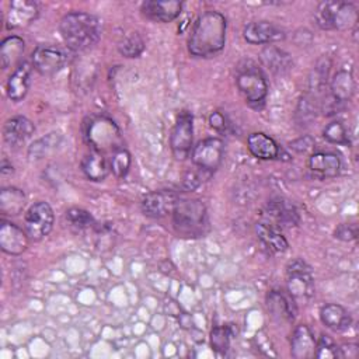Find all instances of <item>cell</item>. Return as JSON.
Listing matches in <instances>:
<instances>
[{"label": "cell", "instance_id": "22", "mask_svg": "<svg viewBox=\"0 0 359 359\" xmlns=\"http://www.w3.org/2000/svg\"><path fill=\"white\" fill-rule=\"evenodd\" d=\"M259 60L264 67L278 76L287 73L293 66L292 56L286 50L275 45H266L265 48H262V50L259 52Z\"/></svg>", "mask_w": 359, "mask_h": 359}, {"label": "cell", "instance_id": "16", "mask_svg": "<svg viewBox=\"0 0 359 359\" xmlns=\"http://www.w3.org/2000/svg\"><path fill=\"white\" fill-rule=\"evenodd\" d=\"M35 132V125L31 119L22 115L13 116L6 121L3 128V139L11 147L17 149L22 146Z\"/></svg>", "mask_w": 359, "mask_h": 359}, {"label": "cell", "instance_id": "35", "mask_svg": "<svg viewBox=\"0 0 359 359\" xmlns=\"http://www.w3.org/2000/svg\"><path fill=\"white\" fill-rule=\"evenodd\" d=\"M323 137L334 144H348V130L341 121H332L323 129Z\"/></svg>", "mask_w": 359, "mask_h": 359}, {"label": "cell", "instance_id": "24", "mask_svg": "<svg viewBox=\"0 0 359 359\" xmlns=\"http://www.w3.org/2000/svg\"><path fill=\"white\" fill-rule=\"evenodd\" d=\"M309 168L323 178L337 177L341 170V158L332 151H316L309 157Z\"/></svg>", "mask_w": 359, "mask_h": 359}, {"label": "cell", "instance_id": "32", "mask_svg": "<svg viewBox=\"0 0 359 359\" xmlns=\"http://www.w3.org/2000/svg\"><path fill=\"white\" fill-rule=\"evenodd\" d=\"M66 220L76 230H91L97 226L93 215L81 208H70L66 210Z\"/></svg>", "mask_w": 359, "mask_h": 359}, {"label": "cell", "instance_id": "1", "mask_svg": "<svg viewBox=\"0 0 359 359\" xmlns=\"http://www.w3.org/2000/svg\"><path fill=\"white\" fill-rule=\"evenodd\" d=\"M227 22L222 13L208 10L202 13L191 29L188 52L198 57H210L219 53L226 43Z\"/></svg>", "mask_w": 359, "mask_h": 359}, {"label": "cell", "instance_id": "8", "mask_svg": "<svg viewBox=\"0 0 359 359\" xmlns=\"http://www.w3.org/2000/svg\"><path fill=\"white\" fill-rule=\"evenodd\" d=\"M87 139L91 149L102 153L104 149H111L115 151L121 146V133L118 126L108 118H97L88 123Z\"/></svg>", "mask_w": 359, "mask_h": 359}, {"label": "cell", "instance_id": "29", "mask_svg": "<svg viewBox=\"0 0 359 359\" xmlns=\"http://www.w3.org/2000/svg\"><path fill=\"white\" fill-rule=\"evenodd\" d=\"M25 194L17 187H6L0 191V212L8 216H17L25 206Z\"/></svg>", "mask_w": 359, "mask_h": 359}, {"label": "cell", "instance_id": "19", "mask_svg": "<svg viewBox=\"0 0 359 359\" xmlns=\"http://www.w3.org/2000/svg\"><path fill=\"white\" fill-rule=\"evenodd\" d=\"M31 72H32L31 65L28 62H22L10 74L7 80L6 91H7V97L11 101L18 102L27 95L31 84Z\"/></svg>", "mask_w": 359, "mask_h": 359}, {"label": "cell", "instance_id": "18", "mask_svg": "<svg viewBox=\"0 0 359 359\" xmlns=\"http://www.w3.org/2000/svg\"><path fill=\"white\" fill-rule=\"evenodd\" d=\"M182 10V3L178 0H167V1H157L149 0L142 3L140 11L142 14L156 22H171L175 20Z\"/></svg>", "mask_w": 359, "mask_h": 359}, {"label": "cell", "instance_id": "34", "mask_svg": "<svg viewBox=\"0 0 359 359\" xmlns=\"http://www.w3.org/2000/svg\"><path fill=\"white\" fill-rule=\"evenodd\" d=\"M132 164L130 153L125 147H119L112 153V157L109 160V168L112 174L116 178H123L129 172Z\"/></svg>", "mask_w": 359, "mask_h": 359}, {"label": "cell", "instance_id": "12", "mask_svg": "<svg viewBox=\"0 0 359 359\" xmlns=\"http://www.w3.org/2000/svg\"><path fill=\"white\" fill-rule=\"evenodd\" d=\"M265 216L269 220V224L280 229V227H294L300 222L299 212L296 206L285 199V198H273L271 199L264 210Z\"/></svg>", "mask_w": 359, "mask_h": 359}, {"label": "cell", "instance_id": "17", "mask_svg": "<svg viewBox=\"0 0 359 359\" xmlns=\"http://www.w3.org/2000/svg\"><path fill=\"white\" fill-rule=\"evenodd\" d=\"M38 6L29 0H13L6 14V25L8 29L25 28L38 17Z\"/></svg>", "mask_w": 359, "mask_h": 359}, {"label": "cell", "instance_id": "40", "mask_svg": "<svg viewBox=\"0 0 359 359\" xmlns=\"http://www.w3.org/2000/svg\"><path fill=\"white\" fill-rule=\"evenodd\" d=\"M314 146V139L311 136H302L293 142L289 143V147L297 153H306Z\"/></svg>", "mask_w": 359, "mask_h": 359}, {"label": "cell", "instance_id": "30", "mask_svg": "<svg viewBox=\"0 0 359 359\" xmlns=\"http://www.w3.org/2000/svg\"><path fill=\"white\" fill-rule=\"evenodd\" d=\"M24 48H25V42L21 36L11 35V36L4 38L1 41V45H0V65H1V69L6 70L11 65H14L20 59V56L22 55Z\"/></svg>", "mask_w": 359, "mask_h": 359}, {"label": "cell", "instance_id": "42", "mask_svg": "<svg viewBox=\"0 0 359 359\" xmlns=\"http://www.w3.org/2000/svg\"><path fill=\"white\" fill-rule=\"evenodd\" d=\"M182 184H184V187H185L187 189L194 191L195 188H198V187L201 185V180H199V177H198L195 172L188 171V172L185 174V177H184Z\"/></svg>", "mask_w": 359, "mask_h": 359}, {"label": "cell", "instance_id": "5", "mask_svg": "<svg viewBox=\"0 0 359 359\" xmlns=\"http://www.w3.org/2000/svg\"><path fill=\"white\" fill-rule=\"evenodd\" d=\"M314 18L321 29H349L358 22V8L348 1H323L317 6Z\"/></svg>", "mask_w": 359, "mask_h": 359}, {"label": "cell", "instance_id": "38", "mask_svg": "<svg viewBox=\"0 0 359 359\" xmlns=\"http://www.w3.org/2000/svg\"><path fill=\"white\" fill-rule=\"evenodd\" d=\"M334 237L346 243L353 241L358 237V227L355 223H342L335 229Z\"/></svg>", "mask_w": 359, "mask_h": 359}, {"label": "cell", "instance_id": "3", "mask_svg": "<svg viewBox=\"0 0 359 359\" xmlns=\"http://www.w3.org/2000/svg\"><path fill=\"white\" fill-rule=\"evenodd\" d=\"M175 231L182 237H201L208 230V210L199 199H178L172 210Z\"/></svg>", "mask_w": 359, "mask_h": 359}, {"label": "cell", "instance_id": "26", "mask_svg": "<svg viewBox=\"0 0 359 359\" xmlns=\"http://www.w3.org/2000/svg\"><path fill=\"white\" fill-rule=\"evenodd\" d=\"M255 233L268 251L273 254H283L285 251H287L289 243L278 227L266 222H261L255 224Z\"/></svg>", "mask_w": 359, "mask_h": 359}, {"label": "cell", "instance_id": "2", "mask_svg": "<svg viewBox=\"0 0 359 359\" xmlns=\"http://www.w3.org/2000/svg\"><path fill=\"white\" fill-rule=\"evenodd\" d=\"M59 31L69 49L81 52L93 48L100 41L101 22L94 14L72 11L60 20Z\"/></svg>", "mask_w": 359, "mask_h": 359}, {"label": "cell", "instance_id": "28", "mask_svg": "<svg viewBox=\"0 0 359 359\" xmlns=\"http://www.w3.org/2000/svg\"><path fill=\"white\" fill-rule=\"evenodd\" d=\"M331 97L339 104L349 101L355 93V79L348 70H338L330 83Z\"/></svg>", "mask_w": 359, "mask_h": 359}, {"label": "cell", "instance_id": "6", "mask_svg": "<svg viewBox=\"0 0 359 359\" xmlns=\"http://www.w3.org/2000/svg\"><path fill=\"white\" fill-rule=\"evenodd\" d=\"M286 286L293 300L307 302L314 294V276L311 266L303 259H293L286 266Z\"/></svg>", "mask_w": 359, "mask_h": 359}, {"label": "cell", "instance_id": "15", "mask_svg": "<svg viewBox=\"0 0 359 359\" xmlns=\"http://www.w3.org/2000/svg\"><path fill=\"white\" fill-rule=\"evenodd\" d=\"M28 234L17 224L1 220L0 224V248L8 255H20L28 247Z\"/></svg>", "mask_w": 359, "mask_h": 359}, {"label": "cell", "instance_id": "31", "mask_svg": "<svg viewBox=\"0 0 359 359\" xmlns=\"http://www.w3.org/2000/svg\"><path fill=\"white\" fill-rule=\"evenodd\" d=\"M62 142V136L56 132L48 133L46 136L35 140L29 147H28V157L29 160H41L50 153H53Z\"/></svg>", "mask_w": 359, "mask_h": 359}, {"label": "cell", "instance_id": "9", "mask_svg": "<svg viewBox=\"0 0 359 359\" xmlns=\"http://www.w3.org/2000/svg\"><path fill=\"white\" fill-rule=\"evenodd\" d=\"M194 140V118L188 111L178 114L175 125L170 136V147L177 160H185L192 150Z\"/></svg>", "mask_w": 359, "mask_h": 359}, {"label": "cell", "instance_id": "7", "mask_svg": "<svg viewBox=\"0 0 359 359\" xmlns=\"http://www.w3.org/2000/svg\"><path fill=\"white\" fill-rule=\"evenodd\" d=\"M55 215L50 205L45 201H38L31 205L24 217V230L29 240L41 241L45 238L53 227Z\"/></svg>", "mask_w": 359, "mask_h": 359}, {"label": "cell", "instance_id": "20", "mask_svg": "<svg viewBox=\"0 0 359 359\" xmlns=\"http://www.w3.org/2000/svg\"><path fill=\"white\" fill-rule=\"evenodd\" d=\"M247 149L254 157L261 160H275L280 158L282 156V149L278 146V143L262 132H254L248 135Z\"/></svg>", "mask_w": 359, "mask_h": 359}, {"label": "cell", "instance_id": "27", "mask_svg": "<svg viewBox=\"0 0 359 359\" xmlns=\"http://www.w3.org/2000/svg\"><path fill=\"white\" fill-rule=\"evenodd\" d=\"M320 320L327 328L338 332L348 330L352 324V318L346 309L337 303L324 304L320 309Z\"/></svg>", "mask_w": 359, "mask_h": 359}, {"label": "cell", "instance_id": "25", "mask_svg": "<svg viewBox=\"0 0 359 359\" xmlns=\"http://www.w3.org/2000/svg\"><path fill=\"white\" fill-rule=\"evenodd\" d=\"M80 167H81L83 174L90 181H94V182L104 181L111 171L109 163L107 161L105 156L95 149H91L87 154H84V157L80 163Z\"/></svg>", "mask_w": 359, "mask_h": 359}, {"label": "cell", "instance_id": "11", "mask_svg": "<svg viewBox=\"0 0 359 359\" xmlns=\"http://www.w3.org/2000/svg\"><path fill=\"white\" fill-rule=\"evenodd\" d=\"M180 196L177 192L170 189H160L149 192L142 199V210L146 216L153 219H161L171 215Z\"/></svg>", "mask_w": 359, "mask_h": 359}, {"label": "cell", "instance_id": "36", "mask_svg": "<svg viewBox=\"0 0 359 359\" xmlns=\"http://www.w3.org/2000/svg\"><path fill=\"white\" fill-rule=\"evenodd\" d=\"M231 331L227 325L213 327L210 331V345L217 353H226L230 348Z\"/></svg>", "mask_w": 359, "mask_h": 359}, {"label": "cell", "instance_id": "23", "mask_svg": "<svg viewBox=\"0 0 359 359\" xmlns=\"http://www.w3.org/2000/svg\"><path fill=\"white\" fill-rule=\"evenodd\" d=\"M292 356L296 359H307L314 356L316 338L313 331L306 324H299L292 334L290 339Z\"/></svg>", "mask_w": 359, "mask_h": 359}, {"label": "cell", "instance_id": "37", "mask_svg": "<svg viewBox=\"0 0 359 359\" xmlns=\"http://www.w3.org/2000/svg\"><path fill=\"white\" fill-rule=\"evenodd\" d=\"M314 356L320 359L338 358V346L328 335H321L318 341H316Z\"/></svg>", "mask_w": 359, "mask_h": 359}, {"label": "cell", "instance_id": "13", "mask_svg": "<svg viewBox=\"0 0 359 359\" xmlns=\"http://www.w3.org/2000/svg\"><path fill=\"white\" fill-rule=\"evenodd\" d=\"M66 63L65 53L52 45H39L32 52V66L42 76L56 74Z\"/></svg>", "mask_w": 359, "mask_h": 359}, {"label": "cell", "instance_id": "41", "mask_svg": "<svg viewBox=\"0 0 359 359\" xmlns=\"http://www.w3.org/2000/svg\"><path fill=\"white\" fill-rule=\"evenodd\" d=\"M359 355V348L356 344H345L342 346H338V358H348L355 359Z\"/></svg>", "mask_w": 359, "mask_h": 359}, {"label": "cell", "instance_id": "33", "mask_svg": "<svg viewBox=\"0 0 359 359\" xmlns=\"http://www.w3.org/2000/svg\"><path fill=\"white\" fill-rule=\"evenodd\" d=\"M144 49V41L137 32H130L118 43V52L125 57H137Z\"/></svg>", "mask_w": 359, "mask_h": 359}, {"label": "cell", "instance_id": "39", "mask_svg": "<svg viewBox=\"0 0 359 359\" xmlns=\"http://www.w3.org/2000/svg\"><path fill=\"white\" fill-rule=\"evenodd\" d=\"M208 121H209V125H210L215 130H217V132H220V133H226V132L229 130L230 122H229L227 116H226L223 112H220V111H213V112L209 115Z\"/></svg>", "mask_w": 359, "mask_h": 359}, {"label": "cell", "instance_id": "14", "mask_svg": "<svg viewBox=\"0 0 359 359\" xmlns=\"http://www.w3.org/2000/svg\"><path fill=\"white\" fill-rule=\"evenodd\" d=\"M244 39L251 45L272 43L285 39V31L271 21H252L243 29Z\"/></svg>", "mask_w": 359, "mask_h": 359}, {"label": "cell", "instance_id": "4", "mask_svg": "<svg viewBox=\"0 0 359 359\" xmlns=\"http://www.w3.org/2000/svg\"><path fill=\"white\" fill-rule=\"evenodd\" d=\"M236 84L250 105L259 107L264 104L268 94V84L255 62L251 59L240 62L236 72Z\"/></svg>", "mask_w": 359, "mask_h": 359}, {"label": "cell", "instance_id": "21", "mask_svg": "<svg viewBox=\"0 0 359 359\" xmlns=\"http://www.w3.org/2000/svg\"><path fill=\"white\" fill-rule=\"evenodd\" d=\"M266 309L271 317L279 324L292 323L294 320L296 310L293 302L279 290H271L266 294Z\"/></svg>", "mask_w": 359, "mask_h": 359}, {"label": "cell", "instance_id": "10", "mask_svg": "<svg viewBox=\"0 0 359 359\" xmlns=\"http://www.w3.org/2000/svg\"><path fill=\"white\" fill-rule=\"evenodd\" d=\"M224 154L223 140L219 137H206L199 140L196 146L192 147L191 158L192 163L202 171L213 172L219 168Z\"/></svg>", "mask_w": 359, "mask_h": 359}, {"label": "cell", "instance_id": "43", "mask_svg": "<svg viewBox=\"0 0 359 359\" xmlns=\"http://www.w3.org/2000/svg\"><path fill=\"white\" fill-rule=\"evenodd\" d=\"M1 174L3 175H6V174H13L14 172V167H13V164L11 163H8L6 158H3V161H1Z\"/></svg>", "mask_w": 359, "mask_h": 359}]
</instances>
